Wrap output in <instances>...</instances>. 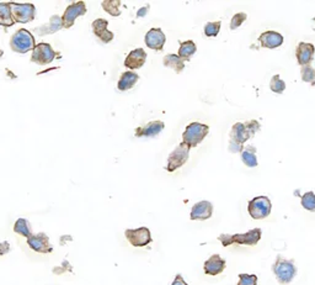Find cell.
<instances>
[{
    "mask_svg": "<svg viewBox=\"0 0 315 285\" xmlns=\"http://www.w3.org/2000/svg\"><path fill=\"white\" fill-rule=\"evenodd\" d=\"M35 46H36L35 37L26 29L18 30L10 38V47L16 53L24 55V53H27L29 51L34 50Z\"/></svg>",
    "mask_w": 315,
    "mask_h": 285,
    "instance_id": "5b68a950",
    "label": "cell"
},
{
    "mask_svg": "<svg viewBox=\"0 0 315 285\" xmlns=\"http://www.w3.org/2000/svg\"><path fill=\"white\" fill-rule=\"evenodd\" d=\"M14 232L18 233L20 236L29 238L31 237L34 233L31 231V226H30L29 221L26 219H18L16 220L15 225H14Z\"/></svg>",
    "mask_w": 315,
    "mask_h": 285,
    "instance_id": "4316f807",
    "label": "cell"
},
{
    "mask_svg": "<svg viewBox=\"0 0 315 285\" xmlns=\"http://www.w3.org/2000/svg\"><path fill=\"white\" fill-rule=\"evenodd\" d=\"M210 132V126L201 122H191L182 133V142L190 148L197 147Z\"/></svg>",
    "mask_w": 315,
    "mask_h": 285,
    "instance_id": "277c9868",
    "label": "cell"
},
{
    "mask_svg": "<svg viewBox=\"0 0 315 285\" xmlns=\"http://www.w3.org/2000/svg\"><path fill=\"white\" fill-rule=\"evenodd\" d=\"M10 251V245L8 242H1L0 243V256H4Z\"/></svg>",
    "mask_w": 315,
    "mask_h": 285,
    "instance_id": "e575fe53",
    "label": "cell"
},
{
    "mask_svg": "<svg viewBox=\"0 0 315 285\" xmlns=\"http://www.w3.org/2000/svg\"><path fill=\"white\" fill-rule=\"evenodd\" d=\"M163 63L165 67H170L176 73H181L185 68V59L179 57L177 55H166L163 59Z\"/></svg>",
    "mask_w": 315,
    "mask_h": 285,
    "instance_id": "7402d4cb",
    "label": "cell"
},
{
    "mask_svg": "<svg viewBox=\"0 0 315 285\" xmlns=\"http://www.w3.org/2000/svg\"><path fill=\"white\" fill-rule=\"evenodd\" d=\"M3 55H4V52L1 50H0V57H3Z\"/></svg>",
    "mask_w": 315,
    "mask_h": 285,
    "instance_id": "74e56055",
    "label": "cell"
},
{
    "mask_svg": "<svg viewBox=\"0 0 315 285\" xmlns=\"http://www.w3.org/2000/svg\"><path fill=\"white\" fill-rule=\"evenodd\" d=\"M272 204L267 196H256L247 204V211L254 220L266 219L271 214Z\"/></svg>",
    "mask_w": 315,
    "mask_h": 285,
    "instance_id": "8992f818",
    "label": "cell"
},
{
    "mask_svg": "<svg viewBox=\"0 0 315 285\" xmlns=\"http://www.w3.org/2000/svg\"><path fill=\"white\" fill-rule=\"evenodd\" d=\"M164 130V122L163 121H152L148 122L144 126L140 127L136 130L137 137H154V136L159 135Z\"/></svg>",
    "mask_w": 315,
    "mask_h": 285,
    "instance_id": "ffe728a7",
    "label": "cell"
},
{
    "mask_svg": "<svg viewBox=\"0 0 315 285\" xmlns=\"http://www.w3.org/2000/svg\"><path fill=\"white\" fill-rule=\"evenodd\" d=\"M238 285H258V277L255 274H239Z\"/></svg>",
    "mask_w": 315,
    "mask_h": 285,
    "instance_id": "d6a6232c",
    "label": "cell"
},
{
    "mask_svg": "<svg viewBox=\"0 0 315 285\" xmlns=\"http://www.w3.org/2000/svg\"><path fill=\"white\" fill-rule=\"evenodd\" d=\"M242 161L246 167L254 168L258 167V157H256V148L254 146H246L242 151Z\"/></svg>",
    "mask_w": 315,
    "mask_h": 285,
    "instance_id": "603a6c76",
    "label": "cell"
},
{
    "mask_svg": "<svg viewBox=\"0 0 315 285\" xmlns=\"http://www.w3.org/2000/svg\"><path fill=\"white\" fill-rule=\"evenodd\" d=\"M190 157V147L185 145L184 142L180 143L175 150L168 157V164H166V171L170 173L175 172L176 169L181 168L187 162Z\"/></svg>",
    "mask_w": 315,
    "mask_h": 285,
    "instance_id": "52a82bcc",
    "label": "cell"
},
{
    "mask_svg": "<svg viewBox=\"0 0 315 285\" xmlns=\"http://www.w3.org/2000/svg\"><path fill=\"white\" fill-rule=\"evenodd\" d=\"M87 14V5H85L84 1H76V3L70 4L68 8L66 9L63 14V18H62V21H63V27L66 29H69L74 25V21L75 19L79 18V16H83Z\"/></svg>",
    "mask_w": 315,
    "mask_h": 285,
    "instance_id": "8fae6325",
    "label": "cell"
},
{
    "mask_svg": "<svg viewBox=\"0 0 315 285\" xmlns=\"http://www.w3.org/2000/svg\"><path fill=\"white\" fill-rule=\"evenodd\" d=\"M213 214V205L210 201L202 200L200 203L194 204L191 209V220H207L212 216Z\"/></svg>",
    "mask_w": 315,
    "mask_h": 285,
    "instance_id": "9a60e30c",
    "label": "cell"
},
{
    "mask_svg": "<svg viewBox=\"0 0 315 285\" xmlns=\"http://www.w3.org/2000/svg\"><path fill=\"white\" fill-rule=\"evenodd\" d=\"M27 245L30 248L34 249L37 253H51L53 251L52 245L50 243V238L46 233H36L27 238Z\"/></svg>",
    "mask_w": 315,
    "mask_h": 285,
    "instance_id": "7c38bea8",
    "label": "cell"
},
{
    "mask_svg": "<svg viewBox=\"0 0 315 285\" xmlns=\"http://www.w3.org/2000/svg\"><path fill=\"white\" fill-rule=\"evenodd\" d=\"M15 24L11 15L10 3H0V26L9 27Z\"/></svg>",
    "mask_w": 315,
    "mask_h": 285,
    "instance_id": "d4e9b609",
    "label": "cell"
},
{
    "mask_svg": "<svg viewBox=\"0 0 315 285\" xmlns=\"http://www.w3.org/2000/svg\"><path fill=\"white\" fill-rule=\"evenodd\" d=\"M300 199H302V206L305 210L315 212V194L313 191H307Z\"/></svg>",
    "mask_w": 315,
    "mask_h": 285,
    "instance_id": "f546056e",
    "label": "cell"
},
{
    "mask_svg": "<svg viewBox=\"0 0 315 285\" xmlns=\"http://www.w3.org/2000/svg\"><path fill=\"white\" fill-rule=\"evenodd\" d=\"M124 236L134 247H145L152 243V233L148 227H140V228H128L124 231Z\"/></svg>",
    "mask_w": 315,
    "mask_h": 285,
    "instance_id": "30bf717a",
    "label": "cell"
},
{
    "mask_svg": "<svg viewBox=\"0 0 315 285\" xmlns=\"http://www.w3.org/2000/svg\"><path fill=\"white\" fill-rule=\"evenodd\" d=\"M147 59V53L143 48H136L131 51L124 59V66L128 69L142 68Z\"/></svg>",
    "mask_w": 315,
    "mask_h": 285,
    "instance_id": "ac0fdd59",
    "label": "cell"
},
{
    "mask_svg": "<svg viewBox=\"0 0 315 285\" xmlns=\"http://www.w3.org/2000/svg\"><path fill=\"white\" fill-rule=\"evenodd\" d=\"M247 19V15L245 13H238L235 14V15L231 18V21H230V29L231 30H236L238 27L242 26L243 22L245 21Z\"/></svg>",
    "mask_w": 315,
    "mask_h": 285,
    "instance_id": "836d02e7",
    "label": "cell"
},
{
    "mask_svg": "<svg viewBox=\"0 0 315 285\" xmlns=\"http://www.w3.org/2000/svg\"><path fill=\"white\" fill-rule=\"evenodd\" d=\"M270 89L272 90L273 93H277V94H282V93L286 90V83L281 79L280 74H276L271 78L270 82Z\"/></svg>",
    "mask_w": 315,
    "mask_h": 285,
    "instance_id": "4dcf8cb0",
    "label": "cell"
},
{
    "mask_svg": "<svg viewBox=\"0 0 315 285\" xmlns=\"http://www.w3.org/2000/svg\"><path fill=\"white\" fill-rule=\"evenodd\" d=\"M120 6H121V1L120 0H105V1H103L104 10L112 16L121 15Z\"/></svg>",
    "mask_w": 315,
    "mask_h": 285,
    "instance_id": "83f0119b",
    "label": "cell"
},
{
    "mask_svg": "<svg viewBox=\"0 0 315 285\" xmlns=\"http://www.w3.org/2000/svg\"><path fill=\"white\" fill-rule=\"evenodd\" d=\"M11 15H13L14 21L20 22V24H27L35 19L36 9L34 4L30 3H10Z\"/></svg>",
    "mask_w": 315,
    "mask_h": 285,
    "instance_id": "ba28073f",
    "label": "cell"
},
{
    "mask_svg": "<svg viewBox=\"0 0 315 285\" xmlns=\"http://www.w3.org/2000/svg\"><path fill=\"white\" fill-rule=\"evenodd\" d=\"M219 30H221V21L208 22L205 26V35L207 37H215L218 36Z\"/></svg>",
    "mask_w": 315,
    "mask_h": 285,
    "instance_id": "1f68e13d",
    "label": "cell"
},
{
    "mask_svg": "<svg viewBox=\"0 0 315 285\" xmlns=\"http://www.w3.org/2000/svg\"><path fill=\"white\" fill-rule=\"evenodd\" d=\"M196 43L193 42L192 40H189V41H184V42H181V45H180V48H179V57H181L182 59H190L192 57V56L196 53Z\"/></svg>",
    "mask_w": 315,
    "mask_h": 285,
    "instance_id": "484cf974",
    "label": "cell"
},
{
    "mask_svg": "<svg viewBox=\"0 0 315 285\" xmlns=\"http://www.w3.org/2000/svg\"><path fill=\"white\" fill-rule=\"evenodd\" d=\"M145 45L154 51H161L164 48V45L166 42V37L164 35L163 30L161 29H150L149 31L145 35Z\"/></svg>",
    "mask_w": 315,
    "mask_h": 285,
    "instance_id": "4fadbf2b",
    "label": "cell"
},
{
    "mask_svg": "<svg viewBox=\"0 0 315 285\" xmlns=\"http://www.w3.org/2000/svg\"><path fill=\"white\" fill-rule=\"evenodd\" d=\"M171 285H187V283L185 282V279L182 278L181 274H177L175 277V279H174L173 284H171Z\"/></svg>",
    "mask_w": 315,
    "mask_h": 285,
    "instance_id": "d590c367",
    "label": "cell"
},
{
    "mask_svg": "<svg viewBox=\"0 0 315 285\" xmlns=\"http://www.w3.org/2000/svg\"><path fill=\"white\" fill-rule=\"evenodd\" d=\"M63 27V21H62V18L59 16L54 15L51 18L50 22L45 26L39 27V29H36V31H38V35H48V34H53V32L58 31V30H61Z\"/></svg>",
    "mask_w": 315,
    "mask_h": 285,
    "instance_id": "cb8c5ba5",
    "label": "cell"
},
{
    "mask_svg": "<svg viewBox=\"0 0 315 285\" xmlns=\"http://www.w3.org/2000/svg\"><path fill=\"white\" fill-rule=\"evenodd\" d=\"M315 47L313 43L309 42H299L296 50V56H297L298 63L302 67L308 66L314 58Z\"/></svg>",
    "mask_w": 315,
    "mask_h": 285,
    "instance_id": "5bb4252c",
    "label": "cell"
},
{
    "mask_svg": "<svg viewBox=\"0 0 315 285\" xmlns=\"http://www.w3.org/2000/svg\"><path fill=\"white\" fill-rule=\"evenodd\" d=\"M259 42L265 48H277L283 43V36L280 32L276 31H265L259 36Z\"/></svg>",
    "mask_w": 315,
    "mask_h": 285,
    "instance_id": "d6986e66",
    "label": "cell"
},
{
    "mask_svg": "<svg viewBox=\"0 0 315 285\" xmlns=\"http://www.w3.org/2000/svg\"><path fill=\"white\" fill-rule=\"evenodd\" d=\"M261 129L260 122L256 120H251L247 122H236L230 131V141L231 142L239 143L244 146V143L249 140L251 136H254L259 130Z\"/></svg>",
    "mask_w": 315,
    "mask_h": 285,
    "instance_id": "7a4b0ae2",
    "label": "cell"
},
{
    "mask_svg": "<svg viewBox=\"0 0 315 285\" xmlns=\"http://www.w3.org/2000/svg\"><path fill=\"white\" fill-rule=\"evenodd\" d=\"M138 80H140V76L137 73H133V72H124V73H122L121 78L118 79V90L126 92V90L132 89Z\"/></svg>",
    "mask_w": 315,
    "mask_h": 285,
    "instance_id": "44dd1931",
    "label": "cell"
},
{
    "mask_svg": "<svg viewBox=\"0 0 315 285\" xmlns=\"http://www.w3.org/2000/svg\"><path fill=\"white\" fill-rule=\"evenodd\" d=\"M261 235H262L261 228H252L245 233H235V235L223 233V235L219 236L218 240L221 241L224 247H228L234 243L243 246H255L258 245L259 241L261 240Z\"/></svg>",
    "mask_w": 315,
    "mask_h": 285,
    "instance_id": "6da1fadb",
    "label": "cell"
},
{
    "mask_svg": "<svg viewBox=\"0 0 315 285\" xmlns=\"http://www.w3.org/2000/svg\"><path fill=\"white\" fill-rule=\"evenodd\" d=\"M148 11H149V5L144 6V8H142V9H140V10H138V13H137V16L142 18V16H144L145 14L148 13Z\"/></svg>",
    "mask_w": 315,
    "mask_h": 285,
    "instance_id": "8d00e7d4",
    "label": "cell"
},
{
    "mask_svg": "<svg viewBox=\"0 0 315 285\" xmlns=\"http://www.w3.org/2000/svg\"><path fill=\"white\" fill-rule=\"evenodd\" d=\"M226 261L219 254H213L205 262L203 269L208 275H218L226 269Z\"/></svg>",
    "mask_w": 315,
    "mask_h": 285,
    "instance_id": "2e32d148",
    "label": "cell"
},
{
    "mask_svg": "<svg viewBox=\"0 0 315 285\" xmlns=\"http://www.w3.org/2000/svg\"><path fill=\"white\" fill-rule=\"evenodd\" d=\"M55 56H57V53L50 43L41 42L35 46V48L32 50L31 61L34 63L39 64V66H46V64L52 63Z\"/></svg>",
    "mask_w": 315,
    "mask_h": 285,
    "instance_id": "9c48e42d",
    "label": "cell"
},
{
    "mask_svg": "<svg viewBox=\"0 0 315 285\" xmlns=\"http://www.w3.org/2000/svg\"><path fill=\"white\" fill-rule=\"evenodd\" d=\"M108 21L105 19H96L92 21V31L95 36L99 37V40L104 43H108L113 40V34L107 30Z\"/></svg>",
    "mask_w": 315,
    "mask_h": 285,
    "instance_id": "e0dca14e",
    "label": "cell"
},
{
    "mask_svg": "<svg viewBox=\"0 0 315 285\" xmlns=\"http://www.w3.org/2000/svg\"><path fill=\"white\" fill-rule=\"evenodd\" d=\"M300 77H302L303 82L315 85V69L310 64L302 67V69H300Z\"/></svg>",
    "mask_w": 315,
    "mask_h": 285,
    "instance_id": "f1b7e54d",
    "label": "cell"
},
{
    "mask_svg": "<svg viewBox=\"0 0 315 285\" xmlns=\"http://www.w3.org/2000/svg\"><path fill=\"white\" fill-rule=\"evenodd\" d=\"M272 272L276 275V279L280 284H289L297 274V268L294 262L291 259H286L282 256H277V259L272 266Z\"/></svg>",
    "mask_w": 315,
    "mask_h": 285,
    "instance_id": "3957f363",
    "label": "cell"
}]
</instances>
